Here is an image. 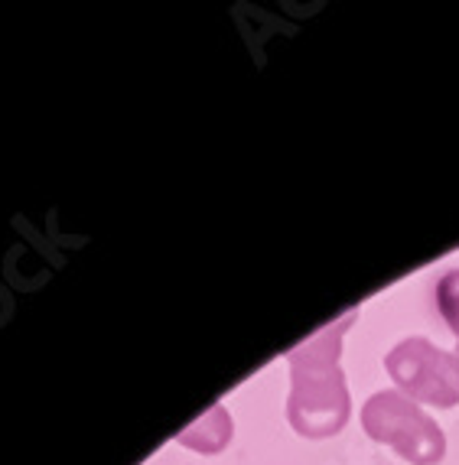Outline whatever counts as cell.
Segmentation results:
<instances>
[{
	"mask_svg": "<svg viewBox=\"0 0 459 465\" xmlns=\"http://www.w3.org/2000/svg\"><path fill=\"white\" fill-rule=\"evenodd\" d=\"M362 430L411 465H440L446 436L436 420L401 391H378L362 403Z\"/></svg>",
	"mask_w": 459,
	"mask_h": 465,
	"instance_id": "6da1fadb",
	"label": "cell"
},
{
	"mask_svg": "<svg viewBox=\"0 0 459 465\" xmlns=\"http://www.w3.org/2000/svg\"><path fill=\"white\" fill-rule=\"evenodd\" d=\"M352 417V397L343 365H290V427L306 440L343 433Z\"/></svg>",
	"mask_w": 459,
	"mask_h": 465,
	"instance_id": "7a4b0ae2",
	"label": "cell"
},
{
	"mask_svg": "<svg viewBox=\"0 0 459 465\" xmlns=\"http://www.w3.org/2000/svg\"><path fill=\"white\" fill-rule=\"evenodd\" d=\"M384 371L397 384L401 394L417 403H434L440 411H450L459 403V358L456 351L436 349L430 339L397 341L384 355Z\"/></svg>",
	"mask_w": 459,
	"mask_h": 465,
	"instance_id": "3957f363",
	"label": "cell"
},
{
	"mask_svg": "<svg viewBox=\"0 0 459 465\" xmlns=\"http://www.w3.org/2000/svg\"><path fill=\"white\" fill-rule=\"evenodd\" d=\"M355 319H358V310H349L345 316L326 322L319 332H313L310 339H304L300 345H294V349L287 351V365H339L343 339Z\"/></svg>",
	"mask_w": 459,
	"mask_h": 465,
	"instance_id": "277c9868",
	"label": "cell"
},
{
	"mask_svg": "<svg viewBox=\"0 0 459 465\" xmlns=\"http://www.w3.org/2000/svg\"><path fill=\"white\" fill-rule=\"evenodd\" d=\"M234 423L232 413H228L225 403H212L203 417H195L183 433L176 436L179 446H186L193 452H203V456H218L232 442Z\"/></svg>",
	"mask_w": 459,
	"mask_h": 465,
	"instance_id": "5b68a950",
	"label": "cell"
},
{
	"mask_svg": "<svg viewBox=\"0 0 459 465\" xmlns=\"http://www.w3.org/2000/svg\"><path fill=\"white\" fill-rule=\"evenodd\" d=\"M434 302H436L440 319L450 326V332L456 335V341H459V267H453V271H446L444 277L436 280Z\"/></svg>",
	"mask_w": 459,
	"mask_h": 465,
	"instance_id": "8992f818",
	"label": "cell"
},
{
	"mask_svg": "<svg viewBox=\"0 0 459 465\" xmlns=\"http://www.w3.org/2000/svg\"><path fill=\"white\" fill-rule=\"evenodd\" d=\"M456 358H459V341H456Z\"/></svg>",
	"mask_w": 459,
	"mask_h": 465,
	"instance_id": "52a82bcc",
	"label": "cell"
}]
</instances>
